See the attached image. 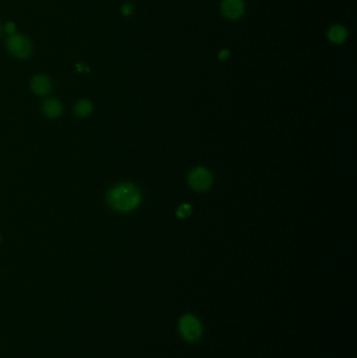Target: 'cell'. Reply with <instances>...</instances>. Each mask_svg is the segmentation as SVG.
Instances as JSON below:
<instances>
[{"label":"cell","instance_id":"6da1fadb","mask_svg":"<svg viewBox=\"0 0 357 358\" xmlns=\"http://www.w3.org/2000/svg\"><path fill=\"white\" fill-rule=\"evenodd\" d=\"M107 201L117 212H130L140 204L141 193L132 184H121L110 190Z\"/></svg>","mask_w":357,"mask_h":358},{"label":"cell","instance_id":"7a4b0ae2","mask_svg":"<svg viewBox=\"0 0 357 358\" xmlns=\"http://www.w3.org/2000/svg\"><path fill=\"white\" fill-rule=\"evenodd\" d=\"M9 53L18 59H28L32 54V43L24 35L13 34L7 39Z\"/></svg>","mask_w":357,"mask_h":358},{"label":"cell","instance_id":"3957f363","mask_svg":"<svg viewBox=\"0 0 357 358\" xmlns=\"http://www.w3.org/2000/svg\"><path fill=\"white\" fill-rule=\"evenodd\" d=\"M181 333L188 342H196L200 338L202 334V327L199 321L193 315H185L180 324Z\"/></svg>","mask_w":357,"mask_h":358},{"label":"cell","instance_id":"277c9868","mask_svg":"<svg viewBox=\"0 0 357 358\" xmlns=\"http://www.w3.org/2000/svg\"><path fill=\"white\" fill-rule=\"evenodd\" d=\"M220 12L221 15L230 21L239 20L245 13L244 0H222L220 4Z\"/></svg>","mask_w":357,"mask_h":358},{"label":"cell","instance_id":"5b68a950","mask_svg":"<svg viewBox=\"0 0 357 358\" xmlns=\"http://www.w3.org/2000/svg\"><path fill=\"white\" fill-rule=\"evenodd\" d=\"M190 186L197 191L208 190L212 185V175L205 168H197L193 170L189 176Z\"/></svg>","mask_w":357,"mask_h":358},{"label":"cell","instance_id":"8992f818","mask_svg":"<svg viewBox=\"0 0 357 358\" xmlns=\"http://www.w3.org/2000/svg\"><path fill=\"white\" fill-rule=\"evenodd\" d=\"M349 37L347 29L342 24H333L327 31V38L332 44H344Z\"/></svg>","mask_w":357,"mask_h":358},{"label":"cell","instance_id":"52a82bcc","mask_svg":"<svg viewBox=\"0 0 357 358\" xmlns=\"http://www.w3.org/2000/svg\"><path fill=\"white\" fill-rule=\"evenodd\" d=\"M31 88L38 95H46L52 89L50 80L44 74H38L32 79Z\"/></svg>","mask_w":357,"mask_h":358},{"label":"cell","instance_id":"ba28073f","mask_svg":"<svg viewBox=\"0 0 357 358\" xmlns=\"http://www.w3.org/2000/svg\"><path fill=\"white\" fill-rule=\"evenodd\" d=\"M42 108H43L44 114L50 118H56L58 116H60L63 110L61 103L56 98L46 99Z\"/></svg>","mask_w":357,"mask_h":358},{"label":"cell","instance_id":"9c48e42d","mask_svg":"<svg viewBox=\"0 0 357 358\" xmlns=\"http://www.w3.org/2000/svg\"><path fill=\"white\" fill-rule=\"evenodd\" d=\"M92 108L93 106L90 101H88V99H81L74 106V113L80 117H86L91 113Z\"/></svg>","mask_w":357,"mask_h":358},{"label":"cell","instance_id":"30bf717a","mask_svg":"<svg viewBox=\"0 0 357 358\" xmlns=\"http://www.w3.org/2000/svg\"><path fill=\"white\" fill-rule=\"evenodd\" d=\"M135 11V7L133 4L131 3H125L122 7H121V13L123 16L125 17H130L133 15Z\"/></svg>","mask_w":357,"mask_h":358},{"label":"cell","instance_id":"8fae6325","mask_svg":"<svg viewBox=\"0 0 357 358\" xmlns=\"http://www.w3.org/2000/svg\"><path fill=\"white\" fill-rule=\"evenodd\" d=\"M192 213V208L191 206L185 203L183 204L182 207H180V209L177 210V216L178 217H181V218H186L188 216H190Z\"/></svg>","mask_w":357,"mask_h":358},{"label":"cell","instance_id":"7c38bea8","mask_svg":"<svg viewBox=\"0 0 357 358\" xmlns=\"http://www.w3.org/2000/svg\"><path fill=\"white\" fill-rule=\"evenodd\" d=\"M16 29H17V28H16V24H15L14 22H12V21H9V22H7V23L4 25V32L7 33V34H9L10 36L16 33Z\"/></svg>","mask_w":357,"mask_h":358},{"label":"cell","instance_id":"4fadbf2b","mask_svg":"<svg viewBox=\"0 0 357 358\" xmlns=\"http://www.w3.org/2000/svg\"><path fill=\"white\" fill-rule=\"evenodd\" d=\"M230 57H231V52L227 48H222L219 50V53H218V59L222 62L226 61Z\"/></svg>","mask_w":357,"mask_h":358},{"label":"cell","instance_id":"5bb4252c","mask_svg":"<svg viewBox=\"0 0 357 358\" xmlns=\"http://www.w3.org/2000/svg\"><path fill=\"white\" fill-rule=\"evenodd\" d=\"M76 68L79 69V71H82V70H85V69H86V66L83 65V64H78V65H76Z\"/></svg>","mask_w":357,"mask_h":358},{"label":"cell","instance_id":"9a60e30c","mask_svg":"<svg viewBox=\"0 0 357 358\" xmlns=\"http://www.w3.org/2000/svg\"><path fill=\"white\" fill-rule=\"evenodd\" d=\"M4 33V25H2V23H0V36L3 35Z\"/></svg>","mask_w":357,"mask_h":358},{"label":"cell","instance_id":"2e32d148","mask_svg":"<svg viewBox=\"0 0 357 358\" xmlns=\"http://www.w3.org/2000/svg\"><path fill=\"white\" fill-rule=\"evenodd\" d=\"M0 240H2V235H0Z\"/></svg>","mask_w":357,"mask_h":358}]
</instances>
